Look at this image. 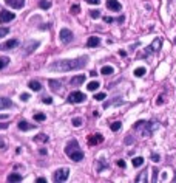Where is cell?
Masks as SVG:
<instances>
[{
	"label": "cell",
	"mask_w": 176,
	"mask_h": 183,
	"mask_svg": "<svg viewBox=\"0 0 176 183\" xmlns=\"http://www.w3.org/2000/svg\"><path fill=\"white\" fill-rule=\"evenodd\" d=\"M151 160L153 161H159V155H157V154H151Z\"/></svg>",
	"instance_id": "obj_42"
},
{
	"label": "cell",
	"mask_w": 176,
	"mask_h": 183,
	"mask_svg": "<svg viewBox=\"0 0 176 183\" xmlns=\"http://www.w3.org/2000/svg\"><path fill=\"white\" fill-rule=\"evenodd\" d=\"M88 141H90V144H99V143L104 141V136H102L100 134H96V135H91Z\"/></svg>",
	"instance_id": "obj_15"
},
{
	"label": "cell",
	"mask_w": 176,
	"mask_h": 183,
	"mask_svg": "<svg viewBox=\"0 0 176 183\" xmlns=\"http://www.w3.org/2000/svg\"><path fill=\"white\" fill-rule=\"evenodd\" d=\"M113 73H114V68L110 67V65L102 67V70H100V75H113Z\"/></svg>",
	"instance_id": "obj_21"
},
{
	"label": "cell",
	"mask_w": 176,
	"mask_h": 183,
	"mask_svg": "<svg viewBox=\"0 0 176 183\" xmlns=\"http://www.w3.org/2000/svg\"><path fill=\"white\" fill-rule=\"evenodd\" d=\"M90 16L93 17V19H99V17H100V11H91Z\"/></svg>",
	"instance_id": "obj_35"
},
{
	"label": "cell",
	"mask_w": 176,
	"mask_h": 183,
	"mask_svg": "<svg viewBox=\"0 0 176 183\" xmlns=\"http://www.w3.org/2000/svg\"><path fill=\"white\" fill-rule=\"evenodd\" d=\"M107 8L110 11H120V3L117 2V0H107Z\"/></svg>",
	"instance_id": "obj_10"
},
{
	"label": "cell",
	"mask_w": 176,
	"mask_h": 183,
	"mask_svg": "<svg viewBox=\"0 0 176 183\" xmlns=\"http://www.w3.org/2000/svg\"><path fill=\"white\" fill-rule=\"evenodd\" d=\"M136 182L137 183H145L147 182V171H144V172L139 174V176L136 177Z\"/></svg>",
	"instance_id": "obj_23"
},
{
	"label": "cell",
	"mask_w": 176,
	"mask_h": 183,
	"mask_svg": "<svg viewBox=\"0 0 176 183\" xmlns=\"http://www.w3.org/2000/svg\"><path fill=\"white\" fill-rule=\"evenodd\" d=\"M105 168H108V164L104 160H99V163H97V172H102V169H105Z\"/></svg>",
	"instance_id": "obj_27"
},
{
	"label": "cell",
	"mask_w": 176,
	"mask_h": 183,
	"mask_svg": "<svg viewBox=\"0 0 176 183\" xmlns=\"http://www.w3.org/2000/svg\"><path fill=\"white\" fill-rule=\"evenodd\" d=\"M119 103H122V101H120V99L117 98L116 101H110V103H104V107H108V106H111V104H119Z\"/></svg>",
	"instance_id": "obj_37"
},
{
	"label": "cell",
	"mask_w": 176,
	"mask_h": 183,
	"mask_svg": "<svg viewBox=\"0 0 176 183\" xmlns=\"http://www.w3.org/2000/svg\"><path fill=\"white\" fill-rule=\"evenodd\" d=\"M68 176H70V169L68 168H60V169H57L54 172V177H53V180L54 182H65L68 178Z\"/></svg>",
	"instance_id": "obj_4"
},
{
	"label": "cell",
	"mask_w": 176,
	"mask_h": 183,
	"mask_svg": "<svg viewBox=\"0 0 176 183\" xmlns=\"http://www.w3.org/2000/svg\"><path fill=\"white\" fill-rule=\"evenodd\" d=\"M104 22L105 23H111V22H114V19H113V17H108L107 16V17H104Z\"/></svg>",
	"instance_id": "obj_40"
},
{
	"label": "cell",
	"mask_w": 176,
	"mask_h": 183,
	"mask_svg": "<svg viewBox=\"0 0 176 183\" xmlns=\"http://www.w3.org/2000/svg\"><path fill=\"white\" fill-rule=\"evenodd\" d=\"M8 64H9V59H8V58H5V56H3V58H0V70L5 68Z\"/></svg>",
	"instance_id": "obj_29"
},
{
	"label": "cell",
	"mask_w": 176,
	"mask_h": 183,
	"mask_svg": "<svg viewBox=\"0 0 176 183\" xmlns=\"http://www.w3.org/2000/svg\"><path fill=\"white\" fill-rule=\"evenodd\" d=\"M88 62V58H77V59H62V61H54L50 64V70H57V71H70V70H79L83 68Z\"/></svg>",
	"instance_id": "obj_1"
},
{
	"label": "cell",
	"mask_w": 176,
	"mask_h": 183,
	"mask_svg": "<svg viewBox=\"0 0 176 183\" xmlns=\"http://www.w3.org/2000/svg\"><path fill=\"white\" fill-rule=\"evenodd\" d=\"M13 107V101L9 98H0V110L2 109H9Z\"/></svg>",
	"instance_id": "obj_14"
},
{
	"label": "cell",
	"mask_w": 176,
	"mask_h": 183,
	"mask_svg": "<svg viewBox=\"0 0 176 183\" xmlns=\"http://www.w3.org/2000/svg\"><path fill=\"white\" fill-rule=\"evenodd\" d=\"M79 11H80L79 5H73V6H71V13H73V14H77Z\"/></svg>",
	"instance_id": "obj_36"
},
{
	"label": "cell",
	"mask_w": 176,
	"mask_h": 183,
	"mask_svg": "<svg viewBox=\"0 0 176 183\" xmlns=\"http://www.w3.org/2000/svg\"><path fill=\"white\" fill-rule=\"evenodd\" d=\"M19 129H20V130H31V129H34V126L28 124L25 120H22V121H19Z\"/></svg>",
	"instance_id": "obj_17"
},
{
	"label": "cell",
	"mask_w": 176,
	"mask_h": 183,
	"mask_svg": "<svg viewBox=\"0 0 176 183\" xmlns=\"http://www.w3.org/2000/svg\"><path fill=\"white\" fill-rule=\"evenodd\" d=\"M87 2H88L90 5H97V3L100 2V0H87Z\"/></svg>",
	"instance_id": "obj_44"
},
{
	"label": "cell",
	"mask_w": 176,
	"mask_h": 183,
	"mask_svg": "<svg viewBox=\"0 0 176 183\" xmlns=\"http://www.w3.org/2000/svg\"><path fill=\"white\" fill-rule=\"evenodd\" d=\"M59 36H60V40H62L63 44H70V42L73 40V33H71L68 28H62L60 33H59Z\"/></svg>",
	"instance_id": "obj_6"
},
{
	"label": "cell",
	"mask_w": 176,
	"mask_h": 183,
	"mask_svg": "<svg viewBox=\"0 0 176 183\" xmlns=\"http://www.w3.org/2000/svg\"><path fill=\"white\" fill-rule=\"evenodd\" d=\"M94 99H96V101H104V99H105V93H96Z\"/></svg>",
	"instance_id": "obj_32"
},
{
	"label": "cell",
	"mask_w": 176,
	"mask_h": 183,
	"mask_svg": "<svg viewBox=\"0 0 176 183\" xmlns=\"http://www.w3.org/2000/svg\"><path fill=\"white\" fill-rule=\"evenodd\" d=\"M120 126H122V124H120V121H114L113 124H111V126H110V129H111V130H113V132H117V130L120 129Z\"/></svg>",
	"instance_id": "obj_28"
},
{
	"label": "cell",
	"mask_w": 176,
	"mask_h": 183,
	"mask_svg": "<svg viewBox=\"0 0 176 183\" xmlns=\"http://www.w3.org/2000/svg\"><path fill=\"white\" fill-rule=\"evenodd\" d=\"M39 6L42 8V10H48V8H51V2H48V0H40Z\"/></svg>",
	"instance_id": "obj_25"
},
{
	"label": "cell",
	"mask_w": 176,
	"mask_h": 183,
	"mask_svg": "<svg viewBox=\"0 0 176 183\" xmlns=\"http://www.w3.org/2000/svg\"><path fill=\"white\" fill-rule=\"evenodd\" d=\"M8 118V115H0V120H6Z\"/></svg>",
	"instance_id": "obj_47"
},
{
	"label": "cell",
	"mask_w": 176,
	"mask_h": 183,
	"mask_svg": "<svg viewBox=\"0 0 176 183\" xmlns=\"http://www.w3.org/2000/svg\"><path fill=\"white\" fill-rule=\"evenodd\" d=\"M70 82H71V86H80V84H83V82H85V76H83V75L73 76Z\"/></svg>",
	"instance_id": "obj_11"
},
{
	"label": "cell",
	"mask_w": 176,
	"mask_h": 183,
	"mask_svg": "<svg viewBox=\"0 0 176 183\" xmlns=\"http://www.w3.org/2000/svg\"><path fill=\"white\" fill-rule=\"evenodd\" d=\"M20 180H22V176L17 174V172H13V174L8 176V182H20Z\"/></svg>",
	"instance_id": "obj_19"
},
{
	"label": "cell",
	"mask_w": 176,
	"mask_h": 183,
	"mask_svg": "<svg viewBox=\"0 0 176 183\" xmlns=\"http://www.w3.org/2000/svg\"><path fill=\"white\" fill-rule=\"evenodd\" d=\"M82 124V120H80V118H74V120H73V126L74 127H79Z\"/></svg>",
	"instance_id": "obj_34"
},
{
	"label": "cell",
	"mask_w": 176,
	"mask_h": 183,
	"mask_svg": "<svg viewBox=\"0 0 176 183\" xmlns=\"http://www.w3.org/2000/svg\"><path fill=\"white\" fill-rule=\"evenodd\" d=\"M159 48H161V40H159V39H154L153 44L150 45V47H148L147 54H148V53H151V51H159Z\"/></svg>",
	"instance_id": "obj_12"
},
{
	"label": "cell",
	"mask_w": 176,
	"mask_h": 183,
	"mask_svg": "<svg viewBox=\"0 0 176 183\" xmlns=\"http://www.w3.org/2000/svg\"><path fill=\"white\" fill-rule=\"evenodd\" d=\"M42 101H43L45 104H51V103H53V99H51L50 96H43V98H42Z\"/></svg>",
	"instance_id": "obj_38"
},
{
	"label": "cell",
	"mask_w": 176,
	"mask_h": 183,
	"mask_svg": "<svg viewBox=\"0 0 176 183\" xmlns=\"http://www.w3.org/2000/svg\"><path fill=\"white\" fill-rule=\"evenodd\" d=\"M0 148H2V149H3V148H5V143H3V141H2V138H0Z\"/></svg>",
	"instance_id": "obj_46"
},
{
	"label": "cell",
	"mask_w": 176,
	"mask_h": 183,
	"mask_svg": "<svg viewBox=\"0 0 176 183\" xmlns=\"http://www.w3.org/2000/svg\"><path fill=\"white\" fill-rule=\"evenodd\" d=\"M6 127V124H0V129H5Z\"/></svg>",
	"instance_id": "obj_48"
},
{
	"label": "cell",
	"mask_w": 176,
	"mask_h": 183,
	"mask_svg": "<svg viewBox=\"0 0 176 183\" xmlns=\"http://www.w3.org/2000/svg\"><path fill=\"white\" fill-rule=\"evenodd\" d=\"M131 163H133L134 168H139V166H142V164H144V158H142V157H134V158L131 160Z\"/></svg>",
	"instance_id": "obj_22"
},
{
	"label": "cell",
	"mask_w": 176,
	"mask_h": 183,
	"mask_svg": "<svg viewBox=\"0 0 176 183\" xmlns=\"http://www.w3.org/2000/svg\"><path fill=\"white\" fill-rule=\"evenodd\" d=\"M175 182H176V176H175Z\"/></svg>",
	"instance_id": "obj_49"
},
{
	"label": "cell",
	"mask_w": 176,
	"mask_h": 183,
	"mask_svg": "<svg viewBox=\"0 0 176 183\" xmlns=\"http://www.w3.org/2000/svg\"><path fill=\"white\" fill-rule=\"evenodd\" d=\"M36 141H48V136L43 135V134H40L39 136H36Z\"/></svg>",
	"instance_id": "obj_33"
},
{
	"label": "cell",
	"mask_w": 176,
	"mask_h": 183,
	"mask_svg": "<svg viewBox=\"0 0 176 183\" xmlns=\"http://www.w3.org/2000/svg\"><path fill=\"white\" fill-rule=\"evenodd\" d=\"M99 86H100V84H99L97 81H91V82H90V84H88L87 87H88V90L94 92V90H97V88H99Z\"/></svg>",
	"instance_id": "obj_24"
},
{
	"label": "cell",
	"mask_w": 176,
	"mask_h": 183,
	"mask_svg": "<svg viewBox=\"0 0 176 183\" xmlns=\"http://www.w3.org/2000/svg\"><path fill=\"white\" fill-rule=\"evenodd\" d=\"M5 3L8 6L14 8V10H20V8L25 6V0H5Z\"/></svg>",
	"instance_id": "obj_8"
},
{
	"label": "cell",
	"mask_w": 176,
	"mask_h": 183,
	"mask_svg": "<svg viewBox=\"0 0 176 183\" xmlns=\"http://www.w3.org/2000/svg\"><path fill=\"white\" fill-rule=\"evenodd\" d=\"M157 127V124L154 123H147V121H137L134 124V130L142 129V136H150L153 134V130Z\"/></svg>",
	"instance_id": "obj_3"
},
{
	"label": "cell",
	"mask_w": 176,
	"mask_h": 183,
	"mask_svg": "<svg viewBox=\"0 0 176 183\" xmlns=\"http://www.w3.org/2000/svg\"><path fill=\"white\" fill-rule=\"evenodd\" d=\"M30 88L31 90H34V92H39L40 88H42V86H40V82H37V81H30Z\"/></svg>",
	"instance_id": "obj_20"
},
{
	"label": "cell",
	"mask_w": 176,
	"mask_h": 183,
	"mask_svg": "<svg viewBox=\"0 0 176 183\" xmlns=\"http://www.w3.org/2000/svg\"><path fill=\"white\" fill-rule=\"evenodd\" d=\"M37 47H39V42H37V40H31L30 44H26V47H25L26 50H25V53H26V54H28V53H31V51L36 50Z\"/></svg>",
	"instance_id": "obj_16"
},
{
	"label": "cell",
	"mask_w": 176,
	"mask_h": 183,
	"mask_svg": "<svg viewBox=\"0 0 176 183\" xmlns=\"http://www.w3.org/2000/svg\"><path fill=\"white\" fill-rule=\"evenodd\" d=\"M99 44H100V39L97 38V36H91V38L87 40V47L93 48V47H97Z\"/></svg>",
	"instance_id": "obj_13"
},
{
	"label": "cell",
	"mask_w": 176,
	"mask_h": 183,
	"mask_svg": "<svg viewBox=\"0 0 176 183\" xmlns=\"http://www.w3.org/2000/svg\"><path fill=\"white\" fill-rule=\"evenodd\" d=\"M65 154L68 155V157L74 161H80L83 160V152L79 149V144L76 140H71L68 144H67V148H65Z\"/></svg>",
	"instance_id": "obj_2"
},
{
	"label": "cell",
	"mask_w": 176,
	"mask_h": 183,
	"mask_svg": "<svg viewBox=\"0 0 176 183\" xmlns=\"http://www.w3.org/2000/svg\"><path fill=\"white\" fill-rule=\"evenodd\" d=\"M175 44H176V39H175Z\"/></svg>",
	"instance_id": "obj_50"
},
{
	"label": "cell",
	"mask_w": 176,
	"mask_h": 183,
	"mask_svg": "<svg viewBox=\"0 0 176 183\" xmlns=\"http://www.w3.org/2000/svg\"><path fill=\"white\" fill-rule=\"evenodd\" d=\"M85 93H82V92H71L70 96H68V101L73 103V104H79V103H83L85 101Z\"/></svg>",
	"instance_id": "obj_5"
},
{
	"label": "cell",
	"mask_w": 176,
	"mask_h": 183,
	"mask_svg": "<svg viewBox=\"0 0 176 183\" xmlns=\"http://www.w3.org/2000/svg\"><path fill=\"white\" fill-rule=\"evenodd\" d=\"M50 87H51L53 92H59V90H60V82L56 81V79H51V81H50Z\"/></svg>",
	"instance_id": "obj_18"
},
{
	"label": "cell",
	"mask_w": 176,
	"mask_h": 183,
	"mask_svg": "<svg viewBox=\"0 0 176 183\" xmlns=\"http://www.w3.org/2000/svg\"><path fill=\"white\" fill-rule=\"evenodd\" d=\"M20 99H22V101H28V99H30V95H28V93H22Z\"/></svg>",
	"instance_id": "obj_39"
},
{
	"label": "cell",
	"mask_w": 176,
	"mask_h": 183,
	"mask_svg": "<svg viewBox=\"0 0 176 183\" xmlns=\"http://www.w3.org/2000/svg\"><path fill=\"white\" fill-rule=\"evenodd\" d=\"M157 180V169H153V178H151V182H156Z\"/></svg>",
	"instance_id": "obj_41"
},
{
	"label": "cell",
	"mask_w": 176,
	"mask_h": 183,
	"mask_svg": "<svg viewBox=\"0 0 176 183\" xmlns=\"http://www.w3.org/2000/svg\"><path fill=\"white\" fill-rule=\"evenodd\" d=\"M17 45H19V40L11 39V40H6L5 44L0 45V50H11V48H16Z\"/></svg>",
	"instance_id": "obj_9"
},
{
	"label": "cell",
	"mask_w": 176,
	"mask_h": 183,
	"mask_svg": "<svg viewBox=\"0 0 176 183\" xmlns=\"http://www.w3.org/2000/svg\"><path fill=\"white\" fill-rule=\"evenodd\" d=\"M37 182H39V183H45V182H46V180H45V178H42V177H40V178H37Z\"/></svg>",
	"instance_id": "obj_45"
},
{
	"label": "cell",
	"mask_w": 176,
	"mask_h": 183,
	"mask_svg": "<svg viewBox=\"0 0 176 183\" xmlns=\"http://www.w3.org/2000/svg\"><path fill=\"white\" fill-rule=\"evenodd\" d=\"M34 120H36V121H45L46 116H45L43 113H36V115H34Z\"/></svg>",
	"instance_id": "obj_30"
},
{
	"label": "cell",
	"mask_w": 176,
	"mask_h": 183,
	"mask_svg": "<svg viewBox=\"0 0 176 183\" xmlns=\"http://www.w3.org/2000/svg\"><path fill=\"white\" fill-rule=\"evenodd\" d=\"M6 34H9V28H6V26L0 28V38H5Z\"/></svg>",
	"instance_id": "obj_31"
},
{
	"label": "cell",
	"mask_w": 176,
	"mask_h": 183,
	"mask_svg": "<svg viewBox=\"0 0 176 183\" xmlns=\"http://www.w3.org/2000/svg\"><path fill=\"white\" fill-rule=\"evenodd\" d=\"M145 73H147V70H145L144 67H139V68H136V70H134V75H136L137 78H141V76H144Z\"/></svg>",
	"instance_id": "obj_26"
},
{
	"label": "cell",
	"mask_w": 176,
	"mask_h": 183,
	"mask_svg": "<svg viewBox=\"0 0 176 183\" xmlns=\"http://www.w3.org/2000/svg\"><path fill=\"white\" fill-rule=\"evenodd\" d=\"M14 13H9V11H0V23H8L14 20Z\"/></svg>",
	"instance_id": "obj_7"
},
{
	"label": "cell",
	"mask_w": 176,
	"mask_h": 183,
	"mask_svg": "<svg viewBox=\"0 0 176 183\" xmlns=\"http://www.w3.org/2000/svg\"><path fill=\"white\" fill-rule=\"evenodd\" d=\"M117 166H119V168H125V161H124V160H119V161H117Z\"/></svg>",
	"instance_id": "obj_43"
}]
</instances>
